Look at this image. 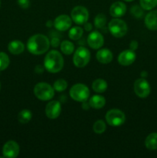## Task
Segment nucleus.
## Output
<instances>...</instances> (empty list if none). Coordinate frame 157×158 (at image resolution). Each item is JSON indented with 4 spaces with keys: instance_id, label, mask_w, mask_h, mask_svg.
<instances>
[{
    "instance_id": "nucleus-33",
    "label": "nucleus",
    "mask_w": 157,
    "mask_h": 158,
    "mask_svg": "<svg viewBox=\"0 0 157 158\" xmlns=\"http://www.w3.org/2000/svg\"><path fill=\"white\" fill-rule=\"evenodd\" d=\"M60 44L59 40L58 38H52V41H51V45H52L53 47H58Z\"/></svg>"
},
{
    "instance_id": "nucleus-35",
    "label": "nucleus",
    "mask_w": 157,
    "mask_h": 158,
    "mask_svg": "<svg viewBox=\"0 0 157 158\" xmlns=\"http://www.w3.org/2000/svg\"><path fill=\"white\" fill-rule=\"evenodd\" d=\"M89 106H90V105H89V103H86V101L83 102V109L88 110V109H89Z\"/></svg>"
},
{
    "instance_id": "nucleus-9",
    "label": "nucleus",
    "mask_w": 157,
    "mask_h": 158,
    "mask_svg": "<svg viewBox=\"0 0 157 158\" xmlns=\"http://www.w3.org/2000/svg\"><path fill=\"white\" fill-rule=\"evenodd\" d=\"M133 87L134 92L139 98H146L150 94V85L145 78H140L135 80Z\"/></svg>"
},
{
    "instance_id": "nucleus-8",
    "label": "nucleus",
    "mask_w": 157,
    "mask_h": 158,
    "mask_svg": "<svg viewBox=\"0 0 157 158\" xmlns=\"http://www.w3.org/2000/svg\"><path fill=\"white\" fill-rule=\"evenodd\" d=\"M71 19L78 25H84L89 19V12L84 6H75L71 12Z\"/></svg>"
},
{
    "instance_id": "nucleus-11",
    "label": "nucleus",
    "mask_w": 157,
    "mask_h": 158,
    "mask_svg": "<svg viewBox=\"0 0 157 158\" xmlns=\"http://www.w3.org/2000/svg\"><path fill=\"white\" fill-rule=\"evenodd\" d=\"M2 153L5 157L15 158L19 154V146L16 142L9 140L3 146Z\"/></svg>"
},
{
    "instance_id": "nucleus-23",
    "label": "nucleus",
    "mask_w": 157,
    "mask_h": 158,
    "mask_svg": "<svg viewBox=\"0 0 157 158\" xmlns=\"http://www.w3.org/2000/svg\"><path fill=\"white\" fill-rule=\"evenodd\" d=\"M32 117V112L29 110H23L18 114V120L21 123H27L31 120Z\"/></svg>"
},
{
    "instance_id": "nucleus-37",
    "label": "nucleus",
    "mask_w": 157,
    "mask_h": 158,
    "mask_svg": "<svg viewBox=\"0 0 157 158\" xmlns=\"http://www.w3.org/2000/svg\"><path fill=\"white\" fill-rule=\"evenodd\" d=\"M124 1H126V2H132V1H134V0H124Z\"/></svg>"
},
{
    "instance_id": "nucleus-25",
    "label": "nucleus",
    "mask_w": 157,
    "mask_h": 158,
    "mask_svg": "<svg viewBox=\"0 0 157 158\" xmlns=\"http://www.w3.org/2000/svg\"><path fill=\"white\" fill-rule=\"evenodd\" d=\"M94 24L97 29H105L106 25V17L104 14H98L94 19Z\"/></svg>"
},
{
    "instance_id": "nucleus-38",
    "label": "nucleus",
    "mask_w": 157,
    "mask_h": 158,
    "mask_svg": "<svg viewBox=\"0 0 157 158\" xmlns=\"http://www.w3.org/2000/svg\"><path fill=\"white\" fill-rule=\"evenodd\" d=\"M0 89H1V83H0Z\"/></svg>"
},
{
    "instance_id": "nucleus-19",
    "label": "nucleus",
    "mask_w": 157,
    "mask_h": 158,
    "mask_svg": "<svg viewBox=\"0 0 157 158\" xmlns=\"http://www.w3.org/2000/svg\"><path fill=\"white\" fill-rule=\"evenodd\" d=\"M89 103L94 109H101L106 104V99L103 96L94 95L90 98Z\"/></svg>"
},
{
    "instance_id": "nucleus-12",
    "label": "nucleus",
    "mask_w": 157,
    "mask_h": 158,
    "mask_svg": "<svg viewBox=\"0 0 157 158\" xmlns=\"http://www.w3.org/2000/svg\"><path fill=\"white\" fill-rule=\"evenodd\" d=\"M53 25L57 30L64 32L72 26V19L67 15H60L54 20Z\"/></svg>"
},
{
    "instance_id": "nucleus-13",
    "label": "nucleus",
    "mask_w": 157,
    "mask_h": 158,
    "mask_svg": "<svg viewBox=\"0 0 157 158\" xmlns=\"http://www.w3.org/2000/svg\"><path fill=\"white\" fill-rule=\"evenodd\" d=\"M61 114V104L58 101L52 100L46 106V115L49 119H56Z\"/></svg>"
},
{
    "instance_id": "nucleus-29",
    "label": "nucleus",
    "mask_w": 157,
    "mask_h": 158,
    "mask_svg": "<svg viewBox=\"0 0 157 158\" xmlns=\"http://www.w3.org/2000/svg\"><path fill=\"white\" fill-rule=\"evenodd\" d=\"M9 58L6 53L3 52H0V71L6 69L9 66Z\"/></svg>"
},
{
    "instance_id": "nucleus-3",
    "label": "nucleus",
    "mask_w": 157,
    "mask_h": 158,
    "mask_svg": "<svg viewBox=\"0 0 157 158\" xmlns=\"http://www.w3.org/2000/svg\"><path fill=\"white\" fill-rule=\"evenodd\" d=\"M34 94L39 100L46 101L54 97V88L47 83H38L35 86L33 89Z\"/></svg>"
},
{
    "instance_id": "nucleus-39",
    "label": "nucleus",
    "mask_w": 157,
    "mask_h": 158,
    "mask_svg": "<svg viewBox=\"0 0 157 158\" xmlns=\"http://www.w3.org/2000/svg\"><path fill=\"white\" fill-rule=\"evenodd\" d=\"M0 7H1V1H0Z\"/></svg>"
},
{
    "instance_id": "nucleus-28",
    "label": "nucleus",
    "mask_w": 157,
    "mask_h": 158,
    "mask_svg": "<svg viewBox=\"0 0 157 158\" xmlns=\"http://www.w3.org/2000/svg\"><path fill=\"white\" fill-rule=\"evenodd\" d=\"M67 82L65 80H63V79H58L53 84L54 89L58 91V92H62V91H64L67 88Z\"/></svg>"
},
{
    "instance_id": "nucleus-24",
    "label": "nucleus",
    "mask_w": 157,
    "mask_h": 158,
    "mask_svg": "<svg viewBox=\"0 0 157 158\" xmlns=\"http://www.w3.org/2000/svg\"><path fill=\"white\" fill-rule=\"evenodd\" d=\"M83 34V29L78 26L72 27L69 32V36L72 40H78Z\"/></svg>"
},
{
    "instance_id": "nucleus-32",
    "label": "nucleus",
    "mask_w": 157,
    "mask_h": 158,
    "mask_svg": "<svg viewBox=\"0 0 157 158\" xmlns=\"http://www.w3.org/2000/svg\"><path fill=\"white\" fill-rule=\"evenodd\" d=\"M138 46H139V43H138V42L135 41V40H132V41H131L130 44H129L130 49H132V50H133V51H135V49H137Z\"/></svg>"
},
{
    "instance_id": "nucleus-18",
    "label": "nucleus",
    "mask_w": 157,
    "mask_h": 158,
    "mask_svg": "<svg viewBox=\"0 0 157 158\" xmlns=\"http://www.w3.org/2000/svg\"><path fill=\"white\" fill-rule=\"evenodd\" d=\"M8 49L9 52L13 55H18L24 51L25 46L19 40H13L9 43Z\"/></svg>"
},
{
    "instance_id": "nucleus-7",
    "label": "nucleus",
    "mask_w": 157,
    "mask_h": 158,
    "mask_svg": "<svg viewBox=\"0 0 157 158\" xmlns=\"http://www.w3.org/2000/svg\"><path fill=\"white\" fill-rule=\"evenodd\" d=\"M106 120L112 127L121 126L126 121V115L119 110L112 109L106 113Z\"/></svg>"
},
{
    "instance_id": "nucleus-17",
    "label": "nucleus",
    "mask_w": 157,
    "mask_h": 158,
    "mask_svg": "<svg viewBox=\"0 0 157 158\" xmlns=\"http://www.w3.org/2000/svg\"><path fill=\"white\" fill-rule=\"evenodd\" d=\"M96 59L99 63L103 64H108L113 59V55L109 49H102L96 53Z\"/></svg>"
},
{
    "instance_id": "nucleus-4",
    "label": "nucleus",
    "mask_w": 157,
    "mask_h": 158,
    "mask_svg": "<svg viewBox=\"0 0 157 158\" xmlns=\"http://www.w3.org/2000/svg\"><path fill=\"white\" fill-rule=\"evenodd\" d=\"M89 89L87 86L83 83H76L70 89L69 95L71 98L78 102H85L89 99Z\"/></svg>"
},
{
    "instance_id": "nucleus-14",
    "label": "nucleus",
    "mask_w": 157,
    "mask_h": 158,
    "mask_svg": "<svg viewBox=\"0 0 157 158\" xmlns=\"http://www.w3.org/2000/svg\"><path fill=\"white\" fill-rule=\"evenodd\" d=\"M135 52L132 49H127L124 50L118 56V62L120 65L124 66H129L132 64L135 60Z\"/></svg>"
},
{
    "instance_id": "nucleus-10",
    "label": "nucleus",
    "mask_w": 157,
    "mask_h": 158,
    "mask_svg": "<svg viewBox=\"0 0 157 158\" xmlns=\"http://www.w3.org/2000/svg\"><path fill=\"white\" fill-rule=\"evenodd\" d=\"M87 43L92 49H100L104 44V38L99 32L93 31L88 35Z\"/></svg>"
},
{
    "instance_id": "nucleus-15",
    "label": "nucleus",
    "mask_w": 157,
    "mask_h": 158,
    "mask_svg": "<svg viewBox=\"0 0 157 158\" xmlns=\"http://www.w3.org/2000/svg\"><path fill=\"white\" fill-rule=\"evenodd\" d=\"M126 12V6L122 2H115L112 3L109 9V13L114 18H119Z\"/></svg>"
},
{
    "instance_id": "nucleus-1",
    "label": "nucleus",
    "mask_w": 157,
    "mask_h": 158,
    "mask_svg": "<svg viewBox=\"0 0 157 158\" xmlns=\"http://www.w3.org/2000/svg\"><path fill=\"white\" fill-rule=\"evenodd\" d=\"M50 46V41L47 36L42 34H35L29 39L27 49L33 55H42L48 51Z\"/></svg>"
},
{
    "instance_id": "nucleus-21",
    "label": "nucleus",
    "mask_w": 157,
    "mask_h": 158,
    "mask_svg": "<svg viewBox=\"0 0 157 158\" xmlns=\"http://www.w3.org/2000/svg\"><path fill=\"white\" fill-rule=\"evenodd\" d=\"M92 86L95 92L102 94L107 89L108 84L106 80H103V79H97L92 83Z\"/></svg>"
},
{
    "instance_id": "nucleus-31",
    "label": "nucleus",
    "mask_w": 157,
    "mask_h": 158,
    "mask_svg": "<svg viewBox=\"0 0 157 158\" xmlns=\"http://www.w3.org/2000/svg\"><path fill=\"white\" fill-rule=\"evenodd\" d=\"M18 6L22 8V9H27L29 7L30 5V2L29 0H17Z\"/></svg>"
},
{
    "instance_id": "nucleus-34",
    "label": "nucleus",
    "mask_w": 157,
    "mask_h": 158,
    "mask_svg": "<svg viewBox=\"0 0 157 158\" xmlns=\"http://www.w3.org/2000/svg\"><path fill=\"white\" fill-rule=\"evenodd\" d=\"M84 26H85V29H86V31H91V30H92V24H91V23H86L84 24Z\"/></svg>"
},
{
    "instance_id": "nucleus-26",
    "label": "nucleus",
    "mask_w": 157,
    "mask_h": 158,
    "mask_svg": "<svg viewBox=\"0 0 157 158\" xmlns=\"http://www.w3.org/2000/svg\"><path fill=\"white\" fill-rule=\"evenodd\" d=\"M139 2L144 10H152L157 6V0H139Z\"/></svg>"
},
{
    "instance_id": "nucleus-20",
    "label": "nucleus",
    "mask_w": 157,
    "mask_h": 158,
    "mask_svg": "<svg viewBox=\"0 0 157 158\" xmlns=\"http://www.w3.org/2000/svg\"><path fill=\"white\" fill-rule=\"evenodd\" d=\"M145 146L150 151L157 150V133L149 134L145 140Z\"/></svg>"
},
{
    "instance_id": "nucleus-6",
    "label": "nucleus",
    "mask_w": 157,
    "mask_h": 158,
    "mask_svg": "<svg viewBox=\"0 0 157 158\" xmlns=\"http://www.w3.org/2000/svg\"><path fill=\"white\" fill-rule=\"evenodd\" d=\"M90 52L86 47L80 46L75 50L73 56V63L76 67H85L90 60Z\"/></svg>"
},
{
    "instance_id": "nucleus-22",
    "label": "nucleus",
    "mask_w": 157,
    "mask_h": 158,
    "mask_svg": "<svg viewBox=\"0 0 157 158\" xmlns=\"http://www.w3.org/2000/svg\"><path fill=\"white\" fill-rule=\"evenodd\" d=\"M61 51L66 55H71L74 51V44L70 41L65 40L60 44Z\"/></svg>"
},
{
    "instance_id": "nucleus-16",
    "label": "nucleus",
    "mask_w": 157,
    "mask_h": 158,
    "mask_svg": "<svg viewBox=\"0 0 157 158\" xmlns=\"http://www.w3.org/2000/svg\"><path fill=\"white\" fill-rule=\"evenodd\" d=\"M145 25L149 30H157V10L151 11L146 15Z\"/></svg>"
},
{
    "instance_id": "nucleus-30",
    "label": "nucleus",
    "mask_w": 157,
    "mask_h": 158,
    "mask_svg": "<svg viewBox=\"0 0 157 158\" xmlns=\"http://www.w3.org/2000/svg\"><path fill=\"white\" fill-rule=\"evenodd\" d=\"M143 10L144 9L141 6L135 5V6H133L131 8V13H132V15L134 17H135L137 19H139L142 18L143 16V15H144V11Z\"/></svg>"
},
{
    "instance_id": "nucleus-36",
    "label": "nucleus",
    "mask_w": 157,
    "mask_h": 158,
    "mask_svg": "<svg viewBox=\"0 0 157 158\" xmlns=\"http://www.w3.org/2000/svg\"><path fill=\"white\" fill-rule=\"evenodd\" d=\"M148 76V73L146 71H143V72L141 73V77L142 78H146V77Z\"/></svg>"
},
{
    "instance_id": "nucleus-5",
    "label": "nucleus",
    "mask_w": 157,
    "mask_h": 158,
    "mask_svg": "<svg viewBox=\"0 0 157 158\" xmlns=\"http://www.w3.org/2000/svg\"><path fill=\"white\" fill-rule=\"evenodd\" d=\"M110 33L116 38H121L126 34L128 31V27L125 21L120 19L115 18L109 22L108 25Z\"/></svg>"
},
{
    "instance_id": "nucleus-2",
    "label": "nucleus",
    "mask_w": 157,
    "mask_h": 158,
    "mask_svg": "<svg viewBox=\"0 0 157 158\" xmlns=\"http://www.w3.org/2000/svg\"><path fill=\"white\" fill-rule=\"evenodd\" d=\"M64 66V60L58 51L51 50L46 54L44 60V67L52 73H58Z\"/></svg>"
},
{
    "instance_id": "nucleus-27",
    "label": "nucleus",
    "mask_w": 157,
    "mask_h": 158,
    "mask_svg": "<svg viewBox=\"0 0 157 158\" xmlns=\"http://www.w3.org/2000/svg\"><path fill=\"white\" fill-rule=\"evenodd\" d=\"M106 129V125L105 122L102 120H99L93 124V131L95 134H102L105 132Z\"/></svg>"
}]
</instances>
